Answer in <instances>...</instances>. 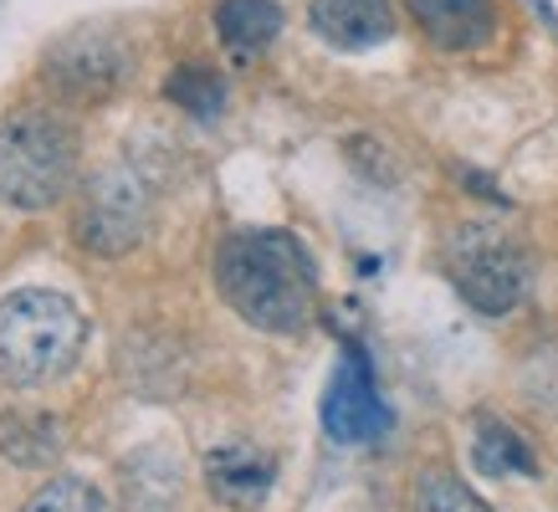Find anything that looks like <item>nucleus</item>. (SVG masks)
<instances>
[{
	"label": "nucleus",
	"mask_w": 558,
	"mask_h": 512,
	"mask_svg": "<svg viewBox=\"0 0 558 512\" xmlns=\"http://www.w3.org/2000/svg\"><path fill=\"white\" fill-rule=\"evenodd\" d=\"M410 512H492L482 497L446 466H430L415 477V492H410Z\"/></svg>",
	"instance_id": "14"
},
{
	"label": "nucleus",
	"mask_w": 558,
	"mask_h": 512,
	"mask_svg": "<svg viewBox=\"0 0 558 512\" xmlns=\"http://www.w3.org/2000/svg\"><path fill=\"white\" fill-rule=\"evenodd\" d=\"M216 288L262 333H303L318 303L313 256L292 231H236L216 252Z\"/></svg>",
	"instance_id": "1"
},
{
	"label": "nucleus",
	"mask_w": 558,
	"mask_h": 512,
	"mask_svg": "<svg viewBox=\"0 0 558 512\" xmlns=\"http://www.w3.org/2000/svg\"><path fill=\"white\" fill-rule=\"evenodd\" d=\"M165 98L180 102L195 119H216L220 102H226V83H220L210 68H180L170 83H165Z\"/></svg>",
	"instance_id": "15"
},
{
	"label": "nucleus",
	"mask_w": 558,
	"mask_h": 512,
	"mask_svg": "<svg viewBox=\"0 0 558 512\" xmlns=\"http://www.w3.org/2000/svg\"><path fill=\"white\" fill-rule=\"evenodd\" d=\"M472 461H476V472H482V477H527V472H538L533 446H527L508 420H492V415L476 420Z\"/></svg>",
	"instance_id": "12"
},
{
	"label": "nucleus",
	"mask_w": 558,
	"mask_h": 512,
	"mask_svg": "<svg viewBox=\"0 0 558 512\" xmlns=\"http://www.w3.org/2000/svg\"><path fill=\"white\" fill-rule=\"evenodd\" d=\"M149 216L154 205L144 180L129 164H113V170H98L83 185V200H77V216H72V236H77V246L98 256H123L149 236Z\"/></svg>",
	"instance_id": "5"
},
{
	"label": "nucleus",
	"mask_w": 558,
	"mask_h": 512,
	"mask_svg": "<svg viewBox=\"0 0 558 512\" xmlns=\"http://www.w3.org/2000/svg\"><path fill=\"white\" fill-rule=\"evenodd\" d=\"M205 477H210V492L231 508H252L271 492V461L246 441H226L205 456Z\"/></svg>",
	"instance_id": "10"
},
{
	"label": "nucleus",
	"mask_w": 558,
	"mask_h": 512,
	"mask_svg": "<svg viewBox=\"0 0 558 512\" xmlns=\"http://www.w3.org/2000/svg\"><path fill=\"white\" fill-rule=\"evenodd\" d=\"M307 26L339 51H369L395 36V5L389 0H313Z\"/></svg>",
	"instance_id": "9"
},
{
	"label": "nucleus",
	"mask_w": 558,
	"mask_h": 512,
	"mask_svg": "<svg viewBox=\"0 0 558 512\" xmlns=\"http://www.w3.org/2000/svg\"><path fill=\"white\" fill-rule=\"evenodd\" d=\"M216 32L236 57H256L282 36V5L277 0H220Z\"/></svg>",
	"instance_id": "11"
},
{
	"label": "nucleus",
	"mask_w": 558,
	"mask_h": 512,
	"mask_svg": "<svg viewBox=\"0 0 558 512\" xmlns=\"http://www.w3.org/2000/svg\"><path fill=\"white\" fill-rule=\"evenodd\" d=\"M87 318L72 297L51 288H21L0 303V379L32 390L47 379L68 375L72 358L83 354Z\"/></svg>",
	"instance_id": "2"
},
{
	"label": "nucleus",
	"mask_w": 558,
	"mask_h": 512,
	"mask_svg": "<svg viewBox=\"0 0 558 512\" xmlns=\"http://www.w3.org/2000/svg\"><path fill=\"white\" fill-rule=\"evenodd\" d=\"M129 68H134V57H129L113 36L77 32L41 57V83L68 102H102L134 77Z\"/></svg>",
	"instance_id": "6"
},
{
	"label": "nucleus",
	"mask_w": 558,
	"mask_h": 512,
	"mask_svg": "<svg viewBox=\"0 0 558 512\" xmlns=\"http://www.w3.org/2000/svg\"><path fill=\"white\" fill-rule=\"evenodd\" d=\"M385 400L374 390V375H369V358L349 349L339 364V375L323 394V426L328 436L343 446H359V441H374L379 430H385Z\"/></svg>",
	"instance_id": "7"
},
{
	"label": "nucleus",
	"mask_w": 558,
	"mask_h": 512,
	"mask_svg": "<svg viewBox=\"0 0 558 512\" xmlns=\"http://www.w3.org/2000/svg\"><path fill=\"white\" fill-rule=\"evenodd\" d=\"M21 512H102V497L77 477H57V481H47Z\"/></svg>",
	"instance_id": "16"
},
{
	"label": "nucleus",
	"mask_w": 558,
	"mask_h": 512,
	"mask_svg": "<svg viewBox=\"0 0 558 512\" xmlns=\"http://www.w3.org/2000/svg\"><path fill=\"white\" fill-rule=\"evenodd\" d=\"M0 451L16 466H47L62 451V426L51 415H11L0 420Z\"/></svg>",
	"instance_id": "13"
},
{
	"label": "nucleus",
	"mask_w": 558,
	"mask_h": 512,
	"mask_svg": "<svg viewBox=\"0 0 558 512\" xmlns=\"http://www.w3.org/2000/svg\"><path fill=\"white\" fill-rule=\"evenodd\" d=\"M405 11L436 51H482L502 26L492 0H405Z\"/></svg>",
	"instance_id": "8"
},
{
	"label": "nucleus",
	"mask_w": 558,
	"mask_h": 512,
	"mask_svg": "<svg viewBox=\"0 0 558 512\" xmlns=\"http://www.w3.org/2000/svg\"><path fill=\"white\" fill-rule=\"evenodd\" d=\"M77 134L51 108H16L0 119V205L47 210L72 190Z\"/></svg>",
	"instance_id": "3"
},
{
	"label": "nucleus",
	"mask_w": 558,
	"mask_h": 512,
	"mask_svg": "<svg viewBox=\"0 0 558 512\" xmlns=\"http://www.w3.org/2000/svg\"><path fill=\"white\" fill-rule=\"evenodd\" d=\"M446 272H451V288L487 318H502L527 297V282H533V261L508 231H497L487 221L461 225L457 236L446 241Z\"/></svg>",
	"instance_id": "4"
}]
</instances>
